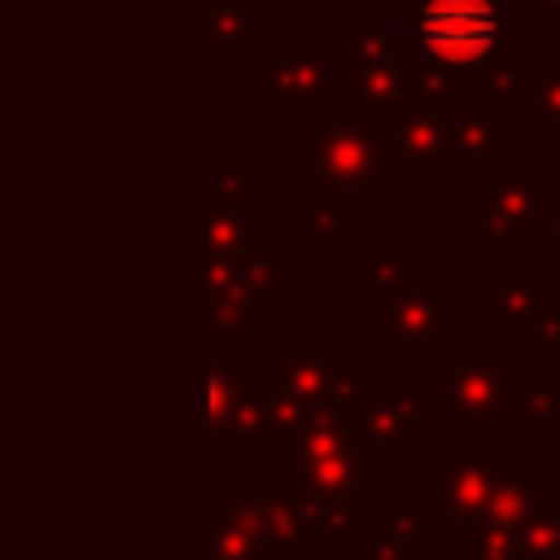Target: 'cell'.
Masks as SVG:
<instances>
[{"label": "cell", "instance_id": "obj_1", "mask_svg": "<svg viewBox=\"0 0 560 560\" xmlns=\"http://www.w3.org/2000/svg\"><path fill=\"white\" fill-rule=\"evenodd\" d=\"M516 368L490 341H455V354L433 363V381L416 389V402L429 424H516Z\"/></svg>", "mask_w": 560, "mask_h": 560}, {"label": "cell", "instance_id": "obj_2", "mask_svg": "<svg viewBox=\"0 0 560 560\" xmlns=\"http://www.w3.org/2000/svg\"><path fill=\"white\" fill-rule=\"evenodd\" d=\"M381 162H385L381 122L363 114H341L332 127H324L311 144L298 149V184L324 197H346L354 206H368L381 184Z\"/></svg>", "mask_w": 560, "mask_h": 560}, {"label": "cell", "instance_id": "obj_3", "mask_svg": "<svg viewBox=\"0 0 560 560\" xmlns=\"http://www.w3.org/2000/svg\"><path fill=\"white\" fill-rule=\"evenodd\" d=\"M210 499L254 534L262 560H315L319 534H315L302 486H262V481L236 486V481H223V486H214Z\"/></svg>", "mask_w": 560, "mask_h": 560}, {"label": "cell", "instance_id": "obj_4", "mask_svg": "<svg viewBox=\"0 0 560 560\" xmlns=\"http://www.w3.org/2000/svg\"><path fill=\"white\" fill-rule=\"evenodd\" d=\"M455 319H459L455 284H411L407 293L376 298L372 337L389 346L402 368H429L438 363V350L455 346Z\"/></svg>", "mask_w": 560, "mask_h": 560}, {"label": "cell", "instance_id": "obj_5", "mask_svg": "<svg viewBox=\"0 0 560 560\" xmlns=\"http://www.w3.org/2000/svg\"><path fill=\"white\" fill-rule=\"evenodd\" d=\"M298 486L319 538H354V508L376 503V464L359 446H346L324 459L298 464Z\"/></svg>", "mask_w": 560, "mask_h": 560}, {"label": "cell", "instance_id": "obj_6", "mask_svg": "<svg viewBox=\"0 0 560 560\" xmlns=\"http://www.w3.org/2000/svg\"><path fill=\"white\" fill-rule=\"evenodd\" d=\"M481 206V241H551L556 223V192L538 184L529 162H503L490 184L477 188Z\"/></svg>", "mask_w": 560, "mask_h": 560}, {"label": "cell", "instance_id": "obj_7", "mask_svg": "<svg viewBox=\"0 0 560 560\" xmlns=\"http://www.w3.org/2000/svg\"><path fill=\"white\" fill-rule=\"evenodd\" d=\"M503 44H512V26H503L494 0H429L420 9V52L446 66H481Z\"/></svg>", "mask_w": 560, "mask_h": 560}, {"label": "cell", "instance_id": "obj_8", "mask_svg": "<svg viewBox=\"0 0 560 560\" xmlns=\"http://www.w3.org/2000/svg\"><path fill=\"white\" fill-rule=\"evenodd\" d=\"M381 140H385L381 184H429L442 162H455L446 105H411L385 118Z\"/></svg>", "mask_w": 560, "mask_h": 560}, {"label": "cell", "instance_id": "obj_9", "mask_svg": "<svg viewBox=\"0 0 560 560\" xmlns=\"http://www.w3.org/2000/svg\"><path fill=\"white\" fill-rule=\"evenodd\" d=\"M424 416L416 389H398L385 381H359L354 389V446L372 464H394L402 446L416 442Z\"/></svg>", "mask_w": 560, "mask_h": 560}, {"label": "cell", "instance_id": "obj_10", "mask_svg": "<svg viewBox=\"0 0 560 560\" xmlns=\"http://www.w3.org/2000/svg\"><path fill=\"white\" fill-rule=\"evenodd\" d=\"M254 298L236 276V262L201 258L197 262V341H241L249 346L258 337L254 324Z\"/></svg>", "mask_w": 560, "mask_h": 560}, {"label": "cell", "instance_id": "obj_11", "mask_svg": "<svg viewBox=\"0 0 560 560\" xmlns=\"http://www.w3.org/2000/svg\"><path fill=\"white\" fill-rule=\"evenodd\" d=\"M494 468H499L494 442H459L451 451V459L438 468V486H433V499H438L446 525H459V521L486 512Z\"/></svg>", "mask_w": 560, "mask_h": 560}, {"label": "cell", "instance_id": "obj_12", "mask_svg": "<svg viewBox=\"0 0 560 560\" xmlns=\"http://www.w3.org/2000/svg\"><path fill=\"white\" fill-rule=\"evenodd\" d=\"M442 508L438 499L429 503H372V538L354 542V560H416V551L424 542L438 538V525H442Z\"/></svg>", "mask_w": 560, "mask_h": 560}, {"label": "cell", "instance_id": "obj_13", "mask_svg": "<svg viewBox=\"0 0 560 560\" xmlns=\"http://www.w3.org/2000/svg\"><path fill=\"white\" fill-rule=\"evenodd\" d=\"M337 346L328 341H284L276 346V385L298 407V416H311L337 394Z\"/></svg>", "mask_w": 560, "mask_h": 560}, {"label": "cell", "instance_id": "obj_14", "mask_svg": "<svg viewBox=\"0 0 560 560\" xmlns=\"http://www.w3.org/2000/svg\"><path fill=\"white\" fill-rule=\"evenodd\" d=\"M254 376H258L254 363H201L197 368V407H192V438L197 442L232 438L241 394Z\"/></svg>", "mask_w": 560, "mask_h": 560}, {"label": "cell", "instance_id": "obj_15", "mask_svg": "<svg viewBox=\"0 0 560 560\" xmlns=\"http://www.w3.org/2000/svg\"><path fill=\"white\" fill-rule=\"evenodd\" d=\"M298 407L280 394V385H262L258 376L245 385L241 407H236V424L232 438L236 442H280L293 424H298Z\"/></svg>", "mask_w": 560, "mask_h": 560}, {"label": "cell", "instance_id": "obj_16", "mask_svg": "<svg viewBox=\"0 0 560 560\" xmlns=\"http://www.w3.org/2000/svg\"><path fill=\"white\" fill-rule=\"evenodd\" d=\"M446 127H451V153H455V162H459V158H494V153L508 149L512 136H516L512 122H503L490 101L451 105V109H446Z\"/></svg>", "mask_w": 560, "mask_h": 560}, {"label": "cell", "instance_id": "obj_17", "mask_svg": "<svg viewBox=\"0 0 560 560\" xmlns=\"http://www.w3.org/2000/svg\"><path fill=\"white\" fill-rule=\"evenodd\" d=\"M556 302V284L538 276L534 262H499L494 267V319L521 324Z\"/></svg>", "mask_w": 560, "mask_h": 560}, {"label": "cell", "instance_id": "obj_18", "mask_svg": "<svg viewBox=\"0 0 560 560\" xmlns=\"http://www.w3.org/2000/svg\"><path fill=\"white\" fill-rule=\"evenodd\" d=\"M542 477L529 459H499L494 468V481H490V499H486V512L481 516H494V521H508V525H521L529 516V508L538 503L542 494Z\"/></svg>", "mask_w": 560, "mask_h": 560}, {"label": "cell", "instance_id": "obj_19", "mask_svg": "<svg viewBox=\"0 0 560 560\" xmlns=\"http://www.w3.org/2000/svg\"><path fill=\"white\" fill-rule=\"evenodd\" d=\"M249 245H254V210L201 206V223H197V249H201V258L236 262Z\"/></svg>", "mask_w": 560, "mask_h": 560}, {"label": "cell", "instance_id": "obj_20", "mask_svg": "<svg viewBox=\"0 0 560 560\" xmlns=\"http://www.w3.org/2000/svg\"><path fill=\"white\" fill-rule=\"evenodd\" d=\"M455 560H521V525L468 516L455 525Z\"/></svg>", "mask_w": 560, "mask_h": 560}, {"label": "cell", "instance_id": "obj_21", "mask_svg": "<svg viewBox=\"0 0 560 560\" xmlns=\"http://www.w3.org/2000/svg\"><path fill=\"white\" fill-rule=\"evenodd\" d=\"M516 122H547L556 144H560V70L547 66H521L516 83Z\"/></svg>", "mask_w": 560, "mask_h": 560}, {"label": "cell", "instance_id": "obj_22", "mask_svg": "<svg viewBox=\"0 0 560 560\" xmlns=\"http://www.w3.org/2000/svg\"><path fill=\"white\" fill-rule=\"evenodd\" d=\"M332 92V70H328V61L324 57H306V52H289L284 61H280V83L276 88H262L258 96L267 101V96H280V101H302V105H311V101H324Z\"/></svg>", "mask_w": 560, "mask_h": 560}, {"label": "cell", "instance_id": "obj_23", "mask_svg": "<svg viewBox=\"0 0 560 560\" xmlns=\"http://www.w3.org/2000/svg\"><path fill=\"white\" fill-rule=\"evenodd\" d=\"M293 228H298V241H341L350 245L354 241V201L346 197H315L306 206H298L293 214Z\"/></svg>", "mask_w": 560, "mask_h": 560}, {"label": "cell", "instance_id": "obj_24", "mask_svg": "<svg viewBox=\"0 0 560 560\" xmlns=\"http://www.w3.org/2000/svg\"><path fill=\"white\" fill-rule=\"evenodd\" d=\"M521 560H560V490L551 477L521 521Z\"/></svg>", "mask_w": 560, "mask_h": 560}, {"label": "cell", "instance_id": "obj_25", "mask_svg": "<svg viewBox=\"0 0 560 560\" xmlns=\"http://www.w3.org/2000/svg\"><path fill=\"white\" fill-rule=\"evenodd\" d=\"M236 276H241V284L249 289V298L262 306V302H276L280 284L298 280V267H293V262H280L271 245H249V249L236 258Z\"/></svg>", "mask_w": 560, "mask_h": 560}, {"label": "cell", "instance_id": "obj_26", "mask_svg": "<svg viewBox=\"0 0 560 560\" xmlns=\"http://www.w3.org/2000/svg\"><path fill=\"white\" fill-rule=\"evenodd\" d=\"M354 280H359V284H372L376 298H394V293H407L411 284H420V280H416V267L402 262L389 241L376 245V254L354 267Z\"/></svg>", "mask_w": 560, "mask_h": 560}, {"label": "cell", "instance_id": "obj_27", "mask_svg": "<svg viewBox=\"0 0 560 560\" xmlns=\"http://www.w3.org/2000/svg\"><path fill=\"white\" fill-rule=\"evenodd\" d=\"M512 341L529 346L538 363H556V350H560V298L551 306H542L538 315L512 324Z\"/></svg>", "mask_w": 560, "mask_h": 560}, {"label": "cell", "instance_id": "obj_28", "mask_svg": "<svg viewBox=\"0 0 560 560\" xmlns=\"http://www.w3.org/2000/svg\"><path fill=\"white\" fill-rule=\"evenodd\" d=\"M201 206H232V210H254V166H228L210 184L197 188Z\"/></svg>", "mask_w": 560, "mask_h": 560}, {"label": "cell", "instance_id": "obj_29", "mask_svg": "<svg viewBox=\"0 0 560 560\" xmlns=\"http://www.w3.org/2000/svg\"><path fill=\"white\" fill-rule=\"evenodd\" d=\"M560 424V385H521L516 394V424Z\"/></svg>", "mask_w": 560, "mask_h": 560}, {"label": "cell", "instance_id": "obj_30", "mask_svg": "<svg viewBox=\"0 0 560 560\" xmlns=\"http://www.w3.org/2000/svg\"><path fill=\"white\" fill-rule=\"evenodd\" d=\"M516 83H521V66H490L481 61L477 66V101H503V96H516Z\"/></svg>", "mask_w": 560, "mask_h": 560}, {"label": "cell", "instance_id": "obj_31", "mask_svg": "<svg viewBox=\"0 0 560 560\" xmlns=\"http://www.w3.org/2000/svg\"><path fill=\"white\" fill-rule=\"evenodd\" d=\"M534 13H538V22L560 26V0H534Z\"/></svg>", "mask_w": 560, "mask_h": 560}, {"label": "cell", "instance_id": "obj_32", "mask_svg": "<svg viewBox=\"0 0 560 560\" xmlns=\"http://www.w3.org/2000/svg\"><path fill=\"white\" fill-rule=\"evenodd\" d=\"M551 192H556V223H551V241L547 245H551V258L560 262V184H551Z\"/></svg>", "mask_w": 560, "mask_h": 560}, {"label": "cell", "instance_id": "obj_33", "mask_svg": "<svg viewBox=\"0 0 560 560\" xmlns=\"http://www.w3.org/2000/svg\"><path fill=\"white\" fill-rule=\"evenodd\" d=\"M201 560H236V556H219V551H201Z\"/></svg>", "mask_w": 560, "mask_h": 560}, {"label": "cell", "instance_id": "obj_34", "mask_svg": "<svg viewBox=\"0 0 560 560\" xmlns=\"http://www.w3.org/2000/svg\"><path fill=\"white\" fill-rule=\"evenodd\" d=\"M551 481H556V490H560V464H556V468H551Z\"/></svg>", "mask_w": 560, "mask_h": 560}, {"label": "cell", "instance_id": "obj_35", "mask_svg": "<svg viewBox=\"0 0 560 560\" xmlns=\"http://www.w3.org/2000/svg\"><path fill=\"white\" fill-rule=\"evenodd\" d=\"M385 4H389V0H385Z\"/></svg>", "mask_w": 560, "mask_h": 560}]
</instances>
